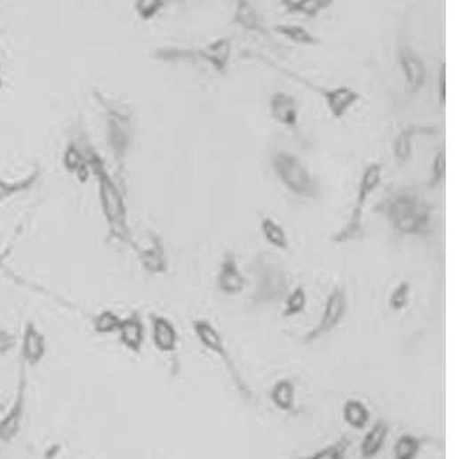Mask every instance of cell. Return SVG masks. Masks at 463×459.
Here are the masks:
<instances>
[{
  "label": "cell",
  "mask_w": 463,
  "mask_h": 459,
  "mask_svg": "<svg viewBox=\"0 0 463 459\" xmlns=\"http://www.w3.org/2000/svg\"><path fill=\"white\" fill-rule=\"evenodd\" d=\"M90 167L91 177L97 182L98 205L104 217L108 238L135 252L137 241L131 227L125 184L119 181L114 171L108 167L107 161L95 145L90 149Z\"/></svg>",
  "instance_id": "6da1fadb"
},
{
  "label": "cell",
  "mask_w": 463,
  "mask_h": 459,
  "mask_svg": "<svg viewBox=\"0 0 463 459\" xmlns=\"http://www.w3.org/2000/svg\"><path fill=\"white\" fill-rule=\"evenodd\" d=\"M91 97L100 109L104 123L105 145L114 164V174L125 184L126 163L137 140V118L130 105L109 97L100 89H92Z\"/></svg>",
  "instance_id": "7a4b0ae2"
},
{
  "label": "cell",
  "mask_w": 463,
  "mask_h": 459,
  "mask_svg": "<svg viewBox=\"0 0 463 459\" xmlns=\"http://www.w3.org/2000/svg\"><path fill=\"white\" fill-rule=\"evenodd\" d=\"M403 238H427L432 231L434 210L413 187H402L383 197L373 207Z\"/></svg>",
  "instance_id": "3957f363"
},
{
  "label": "cell",
  "mask_w": 463,
  "mask_h": 459,
  "mask_svg": "<svg viewBox=\"0 0 463 459\" xmlns=\"http://www.w3.org/2000/svg\"><path fill=\"white\" fill-rule=\"evenodd\" d=\"M254 276V290L250 301L252 306H266L284 301L290 289L289 273L275 257L259 252L250 267Z\"/></svg>",
  "instance_id": "277c9868"
},
{
  "label": "cell",
  "mask_w": 463,
  "mask_h": 459,
  "mask_svg": "<svg viewBox=\"0 0 463 459\" xmlns=\"http://www.w3.org/2000/svg\"><path fill=\"white\" fill-rule=\"evenodd\" d=\"M233 55L231 37L223 36L210 42L201 48H181V46H163L154 51V60L160 62H196L203 60L219 74H226Z\"/></svg>",
  "instance_id": "5b68a950"
},
{
  "label": "cell",
  "mask_w": 463,
  "mask_h": 459,
  "mask_svg": "<svg viewBox=\"0 0 463 459\" xmlns=\"http://www.w3.org/2000/svg\"><path fill=\"white\" fill-rule=\"evenodd\" d=\"M271 167L290 193L303 200H315L319 197V182L306 164L291 152L275 151L271 156Z\"/></svg>",
  "instance_id": "8992f818"
},
{
  "label": "cell",
  "mask_w": 463,
  "mask_h": 459,
  "mask_svg": "<svg viewBox=\"0 0 463 459\" xmlns=\"http://www.w3.org/2000/svg\"><path fill=\"white\" fill-rule=\"evenodd\" d=\"M383 177V165L371 163L364 168L357 187L356 203L353 204L347 224L333 236L334 245H347L350 241L360 240L364 236L363 212L367 198L380 186Z\"/></svg>",
  "instance_id": "52a82bcc"
},
{
  "label": "cell",
  "mask_w": 463,
  "mask_h": 459,
  "mask_svg": "<svg viewBox=\"0 0 463 459\" xmlns=\"http://www.w3.org/2000/svg\"><path fill=\"white\" fill-rule=\"evenodd\" d=\"M93 142L86 130L84 119L79 118L72 125L67 144L62 152V167L68 174L76 178L82 184L90 181V149Z\"/></svg>",
  "instance_id": "ba28073f"
},
{
  "label": "cell",
  "mask_w": 463,
  "mask_h": 459,
  "mask_svg": "<svg viewBox=\"0 0 463 459\" xmlns=\"http://www.w3.org/2000/svg\"><path fill=\"white\" fill-rule=\"evenodd\" d=\"M193 329L201 346L207 349L208 352L214 353V355L219 356L220 359L223 360L227 371L230 374L231 381H233L234 386L237 388L241 397L247 400L252 399V392L250 391L247 383H245L243 376H241L237 365L231 358L230 352L227 349L226 342H224L223 334H220V330L212 322L205 320V318L194 320Z\"/></svg>",
  "instance_id": "9c48e42d"
},
{
  "label": "cell",
  "mask_w": 463,
  "mask_h": 459,
  "mask_svg": "<svg viewBox=\"0 0 463 459\" xmlns=\"http://www.w3.org/2000/svg\"><path fill=\"white\" fill-rule=\"evenodd\" d=\"M259 60L267 62L270 67L275 68L277 71L283 72L287 75L290 78H293L294 81L300 82L303 85L307 88L313 89L315 93L322 95L323 100L326 102L327 109L334 119L345 118L347 112L352 109V107L359 102L360 93L350 86H338V88H324V86L315 85L312 81L303 78L301 75L296 74V72L290 71L287 68L278 67L275 62H271L267 58L264 56L256 55Z\"/></svg>",
  "instance_id": "30bf717a"
},
{
  "label": "cell",
  "mask_w": 463,
  "mask_h": 459,
  "mask_svg": "<svg viewBox=\"0 0 463 459\" xmlns=\"http://www.w3.org/2000/svg\"><path fill=\"white\" fill-rule=\"evenodd\" d=\"M28 367L19 362L18 383L15 397L8 411L0 419V430L4 433V444H11L22 431L28 407Z\"/></svg>",
  "instance_id": "8fae6325"
},
{
  "label": "cell",
  "mask_w": 463,
  "mask_h": 459,
  "mask_svg": "<svg viewBox=\"0 0 463 459\" xmlns=\"http://www.w3.org/2000/svg\"><path fill=\"white\" fill-rule=\"evenodd\" d=\"M347 294L345 287H334L327 296L322 318L310 332L304 336V343H313L324 334L333 332L343 322L347 313Z\"/></svg>",
  "instance_id": "7c38bea8"
},
{
  "label": "cell",
  "mask_w": 463,
  "mask_h": 459,
  "mask_svg": "<svg viewBox=\"0 0 463 459\" xmlns=\"http://www.w3.org/2000/svg\"><path fill=\"white\" fill-rule=\"evenodd\" d=\"M135 252H137L138 263L145 273L151 276H163L170 270L167 247L161 234L149 230L147 245L141 246L137 243Z\"/></svg>",
  "instance_id": "4fadbf2b"
},
{
  "label": "cell",
  "mask_w": 463,
  "mask_h": 459,
  "mask_svg": "<svg viewBox=\"0 0 463 459\" xmlns=\"http://www.w3.org/2000/svg\"><path fill=\"white\" fill-rule=\"evenodd\" d=\"M397 62L403 74L404 82L409 93H416L427 85V69L422 58L415 52V49L402 37L397 49Z\"/></svg>",
  "instance_id": "5bb4252c"
},
{
  "label": "cell",
  "mask_w": 463,
  "mask_h": 459,
  "mask_svg": "<svg viewBox=\"0 0 463 459\" xmlns=\"http://www.w3.org/2000/svg\"><path fill=\"white\" fill-rule=\"evenodd\" d=\"M48 353V339L34 320H28L23 326L19 358L25 366L36 367L44 362Z\"/></svg>",
  "instance_id": "9a60e30c"
},
{
  "label": "cell",
  "mask_w": 463,
  "mask_h": 459,
  "mask_svg": "<svg viewBox=\"0 0 463 459\" xmlns=\"http://www.w3.org/2000/svg\"><path fill=\"white\" fill-rule=\"evenodd\" d=\"M149 327H151L152 343L158 352L172 355L177 352L180 343L179 330L174 322L167 316L160 313H149Z\"/></svg>",
  "instance_id": "2e32d148"
},
{
  "label": "cell",
  "mask_w": 463,
  "mask_h": 459,
  "mask_svg": "<svg viewBox=\"0 0 463 459\" xmlns=\"http://www.w3.org/2000/svg\"><path fill=\"white\" fill-rule=\"evenodd\" d=\"M116 336L119 343L123 344L128 352L141 355L147 339V327L141 313L132 310L123 318Z\"/></svg>",
  "instance_id": "e0dca14e"
},
{
  "label": "cell",
  "mask_w": 463,
  "mask_h": 459,
  "mask_svg": "<svg viewBox=\"0 0 463 459\" xmlns=\"http://www.w3.org/2000/svg\"><path fill=\"white\" fill-rule=\"evenodd\" d=\"M244 274L241 273L238 266L237 257L231 250L224 253L223 260L220 264L219 274H217V287L220 292L227 296H235L244 290Z\"/></svg>",
  "instance_id": "ac0fdd59"
},
{
  "label": "cell",
  "mask_w": 463,
  "mask_h": 459,
  "mask_svg": "<svg viewBox=\"0 0 463 459\" xmlns=\"http://www.w3.org/2000/svg\"><path fill=\"white\" fill-rule=\"evenodd\" d=\"M268 111L271 118L280 125L287 128H296L299 125V118H300L299 105L293 95L290 93L283 91L273 93L268 101Z\"/></svg>",
  "instance_id": "d6986e66"
},
{
  "label": "cell",
  "mask_w": 463,
  "mask_h": 459,
  "mask_svg": "<svg viewBox=\"0 0 463 459\" xmlns=\"http://www.w3.org/2000/svg\"><path fill=\"white\" fill-rule=\"evenodd\" d=\"M42 168L36 164L28 174L18 178L0 177V203L13 200L16 197L29 193L41 181Z\"/></svg>",
  "instance_id": "ffe728a7"
},
{
  "label": "cell",
  "mask_w": 463,
  "mask_h": 459,
  "mask_svg": "<svg viewBox=\"0 0 463 459\" xmlns=\"http://www.w3.org/2000/svg\"><path fill=\"white\" fill-rule=\"evenodd\" d=\"M437 131L430 126H418V125H408L404 126L401 133H397L395 141H393V156L396 159L397 164L409 163L411 159V152H413V140L416 135H432L436 133Z\"/></svg>",
  "instance_id": "44dd1931"
},
{
  "label": "cell",
  "mask_w": 463,
  "mask_h": 459,
  "mask_svg": "<svg viewBox=\"0 0 463 459\" xmlns=\"http://www.w3.org/2000/svg\"><path fill=\"white\" fill-rule=\"evenodd\" d=\"M233 22L247 32H254L264 36L268 35L251 0H234Z\"/></svg>",
  "instance_id": "7402d4cb"
},
{
  "label": "cell",
  "mask_w": 463,
  "mask_h": 459,
  "mask_svg": "<svg viewBox=\"0 0 463 459\" xmlns=\"http://www.w3.org/2000/svg\"><path fill=\"white\" fill-rule=\"evenodd\" d=\"M390 426L385 419H379L374 423L371 431L364 435L363 441L360 444V454L363 459H373L385 447L386 439L389 437Z\"/></svg>",
  "instance_id": "603a6c76"
},
{
  "label": "cell",
  "mask_w": 463,
  "mask_h": 459,
  "mask_svg": "<svg viewBox=\"0 0 463 459\" xmlns=\"http://www.w3.org/2000/svg\"><path fill=\"white\" fill-rule=\"evenodd\" d=\"M289 15H301L315 19L331 8L338 0H278Z\"/></svg>",
  "instance_id": "cb8c5ba5"
},
{
  "label": "cell",
  "mask_w": 463,
  "mask_h": 459,
  "mask_svg": "<svg viewBox=\"0 0 463 459\" xmlns=\"http://www.w3.org/2000/svg\"><path fill=\"white\" fill-rule=\"evenodd\" d=\"M270 399L285 414L296 412V386L290 379H280L270 391Z\"/></svg>",
  "instance_id": "d4e9b609"
},
{
  "label": "cell",
  "mask_w": 463,
  "mask_h": 459,
  "mask_svg": "<svg viewBox=\"0 0 463 459\" xmlns=\"http://www.w3.org/2000/svg\"><path fill=\"white\" fill-rule=\"evenodd\" d=\"M343 419L353 430L362 431L371 421V411L362 400L352 398L343 405Z\"/></svg>",
  "instance_id": "484cf974"
},
{
  "label": "cell",
  "mask_w": 463,
  "mask_h": 459,
  "mask_svg": "<svg viewBox=\"0 0 463 459\" xmlns=\"http://www.w3.org/2000/svg\"><path fill=\"white\" fill-rule=\"evenodd\" d=\"M273 30H275V34L287 37L293 44H303V46H317V44H322L320 37L315 36L310 30L300 27V25L280 23V25H275Z\"/></svg>",
  "instance_id": "4316f807"
},
{
  "label": "cell",
  "mask_w": 463,
  "mask_h": 459,
  "mask_svg": "<svg viewBox=\"0 0 463 459\" xmlns=\"http://www.w3.org/2000/svg\"><path fill=\"white\" fill-rule=\"evenodd\" d=\"M121 320H123V316L119 315L118 311L104 309L93 316L91 326L98 336H111L118 332Z\"/></svg>",
  "instance_id": "83f0119b"
},
{
  "label": "cell",
  "mask_w": 463,
  "mask_h": 459,
  "mask_svg": "<svg viewBox=\"0 0 463 459\" xmlns=\"http://www.w3.org/2000/svg\"><path fill=\"white\" fill-rule=\"evenodd\" d=\"M177 2H181V0H134L132 8H134L135 15L140 18V20H142V22H152L171 4H177Z\"/></svg>",
  "instance_id": "f1b7e54d"
},
{
  "label": "cell",
  "mask_w": 463,
  "mask_h": 459,
  "mask_svg": "<svg viewBox=\"0 0 463 459\" xmlns=\"http://www.w3.org/2000/svg\"><path fill=\"white\" fill-rule=\"evenodd\" d=\"M425 439L416 437L411 433H404L397 438L396 444L393 447V458L395 459H418L422 451Z\"/></svg>",
  "instance_id": "f546056e"
},
{
  "label": "cell",
  "mask_w": 463,
  "mask_h": 459,
  "mask_svg": "<svg viewBox=\"0 0 463 459\" xmlns=\"http://www.w3.org/2000/svg\"><path fill=\"white\" fill-rule=\"evenodd\" d=\"M261 233H263L264 238L268 241V245L273 246V247L278 248V250L289 248V236L285 233L282 224H278L275 220L266 217L261 221Z\"/></svg>",
  "instance_id": "4dcf8cb0"
},
{
  "label": "cell",
  "mask_w": 463,
  "mask_h": 459,
  "mask_svg": "<svg viewBox=\"0 0 463 459\" xmlns=\"http://www.w3.org/2000/svg\"><path fill=\"white\" fill-rule=\"evenodd\" d=\"M350 444H352L350 438L347 435H341L338 441L327 445L320 451L313 452L312 455L300 456L296 459H346Z\"/></svg>",
  "instance_id": "1f68e13d"
},
{
  "label": "cell",
  "mask_w": 463,
  "mask_h": 459,
  "mask_svg": "<svg viewBox=\"0 0 463 459\" xmlns=\"http://www.w3.org/2000/svg\"><path fill=\"white\" fill-rule=\"evenodd\" d=\"M308 296L307 292L304 289L303 286H297L296 289L285 297L284 311L283 316L284 318H294V316L301 315L306 308H307Z\"/></svg>",
  "instance_id": "d6a6232c"
},
{
  "label": "cell",
  "mask_w": 463,
  "mask_h": 459,
  "mask_svg": "<svg viewBox=\"0 0 463 459\" xmlns=\"http://www.w3.org/2000/svg\"><path fill=\"white\" fill-rule=\"evenodd\" d=\"M411 285L409 282H401L390 293L389 304L393 310H403L411 301Z\"/></svg>",
  "instance_id": "836d02e7"
},
{
  "label": "cell",
  "mask_w": 463,
  "mask_h": 459,
  "mask_svg": "<svg viewBox=\"0 0 463 459\" xmlns=\"http://www.w3.org/2000/svg\"><path fill=\"white\" fill-rule=\"evenodd\" d=\"M446 174V158L445 151L439 149L436 156L434 157V163H432V170H430L429 187L435 189V187L441 186L443 180H445Z\"/></svg>",
  "instance_id": "e575fe53"
},
{
  "label": "cell",
  "mask_w": 463,
  "mask_h": 459,
  "mask_svg": "<svg viewBox=\"0 0 463 459\" xmlns=\"http://www.w3.org/2000/svg\"><path fill=\"white\" fill-rule=\"evenodd\" d=\"M18 337L11 330L0 327V358L9 355L16 348Z\"/></svg>",
  "instance_id": "d590c367"
},
{
  "label": "cell",
  "mask_w": 463,
  "mask_h": 459,
  "mask_svg": "<svg viewBox=\"0 0 463 459\" xmlns=\"http://www.w3.org/2000/svg\"><path fill=\"white\" fill-rule=\"evenodd\" d=\"M437 84H439V102L442 107H445L446 104V65L442 63L441 69H439V78H437Z\"/></svg>",
  "instance_id": "8d00e7d4"
},
{
  "label": "cell",
  "mask_w": 463,
  "mask_h": 459,
  "mask_svg": "<svg viewBox=\"0 0 463 459\" xmlns=\"http://www.w3.org/2000/svg\"><path fill=\"white\" fill-rule=\"evenodd\" d=\"M4 68H2V62H0V91L4 89Z\"/></svg>",
  "instance_id": "74e56055"
},
{
  "label": "cell",
  "mask_w": 463,
  "mask_h": 459,
  "mask_svg": "<svg viewBox=\"0 0 463 459\" xmlns=\"http://www.w3.org/2000/svg\"><path fill=\"white\" fill-rule=\"evenodd\" d=\"M4 260H6V254H4V250L0 248V269L4 266Z\"/></svg>",
  "instance_id": "f35d334b"
},
{
  "label": "cell",
  "mask_w": 463,
  "mask_h": 459,
  "mask_svg": "<svg viewBox=\"0 0 463 459\" xmlns=\"http://www.w3.org/2000/svg\"><path fill=\"white\" fill-rule=\"evenodd\" d=\"M0 442H4V433H2V430H0Z\"/></svg>",
  "instance_id": "ab89813d"
}]
</instances>
